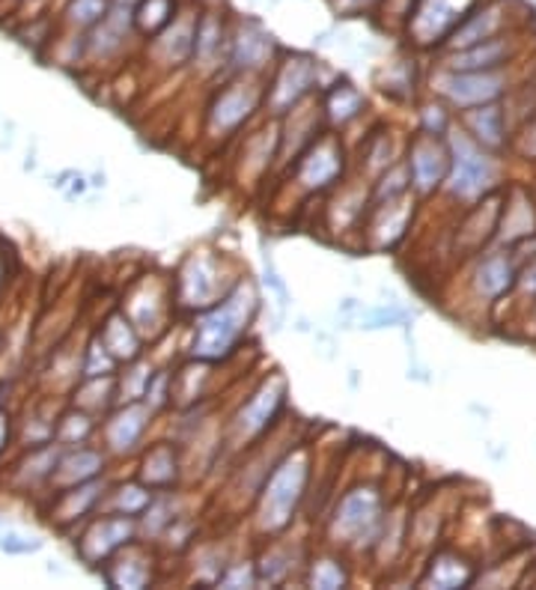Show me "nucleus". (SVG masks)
<instances>
[{
  "mask_svg": "<svg viewBox=\"0 0 536 590\" xmlns=\"http://www.w3.org/2000/svg\"><path fill=\"white\" fill-rule=\"evenodd\" d=\"M510 54H513V42L501 40V36L477 42V45L454 52L450 73H489V69H501Z\"/></svg>",
  "mask_w": 536,
  "mask_h": 590,
  "instance_id": "obj_17",
  "label": "nucleus"
},
{
  "mask_svg": "<svg viewBox=\"0 0 536 590\" xmlns=\"http://www.w3.org/2000/svg\"><path fill=\"white\" fill-rule=\"evenodd\" d=\"M313 84H316V63L310 60V57H292V60H287L280 66L278 78H275V90L268 96L271 111L275 114L289 111Z\"/></svg>",
  "mask_w": 536,
  "mask_h": 590,
  "instance_id": "obj_10",
  "label": "nucleus"
},
{
  "mask_svg": "<svg viewBox=\"0 0 536 590\" xmlns=\"http://www.w3.org/2000/svg\"><path fill=\"white\" fill-rule=\"evenodd\" d=\"M238 581H245V585H254V572L245 570V567H236V570L230 572V576H221V585H224V588H236Z\"/></svg>",
  "mask_w": 536,
  "mask_h": 590,
  "instance_id": "obj_40",
  "label": "nucleus"
},
{
  "mask_svg": "<svg viewBox=\"0 0 536 590\" xmlns=\"http://www.w3.org/2000/svg\"><path fill=\"white\" fill-rule=\"evenodd\" d=\"M450 149H454V177H450V191L456 197H480L485 188L495 182V165L492 158L485 156L483 149H477L468 137H454L450 141Z\"/></svg>",
  "mask_w": 536,
  "mask_h": 590,
  "instance_id": "obj_5",
  "label": "nucleus"
},
{
  "mask_svg": "<svg viewBox=\"0 0 536 590\" xmlns=\"http://www.w3.org/2000/svg\"><path fill=\"white\" fill-rule=\"evenodd\" d=\"M194 33H197V15H182L167 24L165 31L155 40V52L165 54L170 66H182L186 60L194 57Z\"/></svg>",
  "mask_w": 536,
  "mask_h": 590,
  "instance_id": "obj_21",
  "label": "nucleus"
},
{
  "mask_svg": "<svg viewBox=\"0 0 536 590\" xmlns=\"http://www.w3.org/2000/svg\"><path fill=\"white\" fill-rule=\"evenodd\" d=\"M60 454H63V445H57V442H52V445H42V447H27L24 459H21L19 466H15V471H12L15 487H19L21 492H36L40 487H48Z\"/></svg>",
  "mask_w": 536,
  "mask_h": 590,
  "instance_id": "obj_14",
  "label": "nucleus"
},
{
  "mask_svg": "<svg viewBox=\"0 0 536 590\" xmlns=\"http://www.w3.org/2000/svg\"><path fill=\"white\" fill-rule=\"evenodd\" d=\"M283 403V382H271L263 385V391L254 393V400H250L242 412L236 414V433L242 438H250V435L263 433L268 426V421L275 418V412Z\"/></svg>",
  "mask_w": 536,
  "mask_h": 590,
  "instance_id": "obj_18",
  "label": "nucleus"
},
{
  "mask_svg": "<svg viewBox=\"0 0 536 590\" xmlns=\"http://www.w3.org/2000/svg\"><path fill=\"white\" fill-rule=\"evenodd\" d=\"M176 19V0H141L134 7V31L158 36Z\"/></svg>",
  "mask_w": 536,
  "mask_h": 590,
  "instance_id": "obj_25",
  "label": "nucleus"
},
{
  "mask_svg": "<svg viewBox=\"0 0 536 590\" xmlns=\"http://www.w3.org/2000/svg\"><path fill=\"white\" fill-rule=\"evenodd\" d=\"M104 487L96 480H87V483H78V487L60 489L54 492V504H52V522L57 525H75L81 522L96 510V504L102 501Z\"/></svg>",
  "mask_w": 536,
  "mask_h": 590,
  "instance_id": "obj_13",
  "label": "nucleus"
},
{
  "mask_svg": "<svg viewBox=\"0 0 536 590\" xmlns=\"http://www.w3.org/2000/svg\"><path fill=\"white\" fill-rule=\"evenodd\" d=\"M149 418H153V409L146 403H125L116 414H111V421L104 424V447L111 454H132L134 447L141 445L146 426H149Z\"/></svg>",
  "mask_w": 536,
  "mask_h": 590,
  "instance_id": "obj_8",
  "label": "nucleus"
},
{
  "mask_svg": "<svg viewBox=\"0 0 536 590\" xmlns=\"http://www.w3.org/2000/svg\"><path fill=\"white\" fill-rule=\"evenodd\" d=\"M382 519V501L372 489H351L343 498L337 516H334V537L337 543H361L364 537H372Z\"/></svg>",
  "mask_w": 536,
  "mask_h": 590,
  "instance_id": "obj_4",
  "label": "nucleus"
},
{
  "mask_svg": "<svg viewBox=\"0 0 536 590\" xmlns=\"http://www.w3.org/2000/svg\"><path fill=\"white\" fill-rule=\"evenodd\" d=\"M254 108H257V90L248 84H233L212 108V125L217 132H233L248 120Z\"/></svg>",
  "mask_w": 536,
  "mask_h": 590,
  "instance_id": "obj_19",
  "label": "nucleus"
},
{
  "mask_svg": "<svg viewBox=\"0 0 536 590\" xmlns=\"http://www.w3.org/2000/svg\"><path fill=\"white\" fill-rule=\"evenodd\" d=\"M104 471V454L96 450V447H63L60 459H57V468H54L52 483L48 487L54 492L60 489L78 487V483H87V480H96V477Z\"/></svg>",
  "mask_w": 536,
  "mask_h": 590,
  "instance_id": "obj_11",
  "label": "nucleus"
},
{
  "mask_svg": "<svg viewBox=\"0 0 536 590\" xmlns=\"http://www.w3.org/2000/svg\"><path fill=\"white\" fill-rule=\"evenodd\" d=\"M230 63L236 69H259L263 63L271 57L275 52V42H271V33H266L254 21H245L238 24L236 33L227 40Z\"/></svg>",
  "mask_w": 536,
  "mask_h": 590,
  "instance_id": "obj_12",
  "label": "nucleus"
},
{
  "mask_svg": "<svg viewBox=\"0 0 536 590\" xmlns=\"http://www.w3.org/2000/svg\"><path fill=\"white\" fill-rule=\"evenodd\" d=\"M474 10V0H414L409 12V36L417 45H442L459 27V21Z\"/></svg>",
  "mask_w": 536,
  "mask_h": 590,
  "instance_id": "obj_3",
  "label": "nucleus"
},
{
  "mask_svg": "<svg viewBox=\"0 0 536 590\" xmlns=\"http://www.w3.org/2000/svg\"><path fill=\"white\" fill-rule=\"evenodd\" d=\"M501 87H504V78L498 75V69H489V73H450L442 81L444 96L459 108L489 104L501 96Z\"/></svg>",
  "mask_w": 536,
  "mask_h": 590,
  "instance_id": "obj_7",
  "label": "nucleus"
},
{
  "mask_svg": "<svg viewBox=\"0 0 536 590\" xmlns=\"http://www.w3.org/2000/svg\"><path fill=\"white\" fill-rule=\"evenodd\" d=\"M412 179L414 188L423 191V194H429L433 188L442 186V179L447 177V170H450V156H447V149L442 144H435V141H417L412 149Z\"/></svg>",
  "mask_w": 536,
  "mask_h": 590,
  "instance_id": "obj_15",
  "label": "nucleus"
},
{
  "mask_svg": "<svg viewBox=\"0 0 536 590\" xmlns=\"http://www.w3.org/2000/svg\"><path fill=\"white\" fill-rule=\"evenodd\" d=\"M313 588H343L346 585V572L337 560H316L313 572H310Z\"/></svg>",
  "mask_w": 536,
  "mask_h": 590,
  "instance_id": "obj_35",
  "label": "nucleus"
},
{
  "mask_svg": "<svg viewBox=\"0 0 536 590\" xmlns=\"http://www.w3.org/2000/svg\"><path fill=\"white\" fill-rule=\"evenodd\" d=\"M522 283H525V290L536 292V263H534V266H531V269L525 271V280H522Z\"/></svg>",
  "mask_w": 536,
  "mask_h": 590,
  "instance_id": "obj_41",
  "label": "nucleus"
},
{
  "mask_svg": "<svg viewBox=\"0 0 536 590\" xmlns=\"http://www.w3.org/2000/svg\"><path fill=\"white\" fill-rule=\"evenodd\" d=\"M134 539V516H104L90 525V531L83 534L78 543V555H81L90 567L99 560H108L114 552H120L125 543Z\"/></svg>",
  "mask_w": 536,
  "mask_h": 590,
  "instance_id": "obj_6",
  "label": "nucleus"
},
{
  "mask_svg": "<svg viewBox=\"0 0 536 590\" xmlns=\"http://www.w3.org/2000/svg\"><path fill=\"white\" fill-rule=\"evenodd\" d=\"M423 120H426V135L429 137H438L447 129V116H444L442 108H426Z\"/></svg>",
  "mask_w": 536,
  "mask_h": 590,
  "instance_id": "obj_38",
  "label": "nucleus"
},
{
  "mask_svg": "<svg viewBox=\"0 0 536 590\" xmlns=\"http://www.w3.org/2000/svg\"><path fill=\"white\" fill-rule=\"evenodd\" d=\"M0 283H3V266H0Z\"/></svg>",
  "mask_w": 536,
  "mask_h": 590,
  "instance_id": "obj_43",
  "label": "nucleus"
},
{
  "mask_svg": "<svg viewBox=\"0 0 536 590\" xmlns=\"http://www.w3.org/2000/svg\"><path fill=\"white\" fill-rule=\"evenodd\" d=\"M0 341H3V332H0Z\"/></svg>",
  "mask_w": 536,
  "mask_h": 590,
  "instance_id": "obj_44",
  "label": "nucleus"
},
{
  "mask_svg": "<svg viewBox=\"0 0 536 590\" xmlns=\"http://www.w3.org/2000/svg\"><path fill=\"white\" fill-rule=\"evenodd\" d=\"M111 3H114V7H129V10H134L141 0H111Z\"/></svg>",
  "mask_w": 536,
  "mask_h": 590,
  "instance_id": "obj_42",
  "label": "nucleus"
},
{
  "mask_svg": "<svg viewBox=\"0 0 536 590\" xmlns=\"http://www.w3.org/2000/svg\"><path fill=\"white\" fill-rule=\"evenodd\" d=\"M111 7H114L111 0H66L63 24L75 33H90L96 24H102Z\"/></svg>",
  "mask_w": 536,
  "mask_h": 590,
  "instance_id": "obj_24",
  "label": "nucleus"
},
{
  "mask_svg": "<svg viewBox=\"0 0 536 590\" xmlns=\"http://www.w3.org/2000/svg\"><path fill=\"white\" fill-rule=\"evenodd\" d=\"M254 311H257V296H254L248 283H238L227 299L197 322L194 346H191L194 358L217 361V358L233 353V346L248 329Z\"/></svg>",
  "mask_w": 536,
  "mask_h": 590,
  "instance_id": "obj_1",
  "label": "nucleus"
},
{
  "mask_svg": "<svg viewBox=\"0 0 536 590\" xmlns=\"http://www.w3.org/2000/svg\"><path fill=\"white\" fill-rule=\"evenodd\" d=\"M340 170H343L340 146L334 144V141H322V144H316L313 149H310L308 156L301 158L299 179L304 188L320 191V188L331 186Z\"/></svg>",
  "mask_w": 536,
  "mask_h": 590,
  "instance_id": "obj_16",
  "label": "nucleus"
},
{
  "mask_svg": "<svg viewBox=\"0 0 536 590\" xmlns=\"http://www.w3.org/2000/svg\"><path fill=\"white\" fill-rule=\"evenodd\" d=\"M182 301L188 308H206L217 292V269L209 257H194L182 271Z\"/></svg>",
  "mask_w": 536,
  "mask_h": 590,
  "instance_id": "obj_20",
  "label": "nucleus"
},
{
  "mask_svg": "<svg viewBox=\"0 0 536 590\" xmlns=\"http://www.w3.org/2000/svg\"><path fill=\"white\" fill-rule=\"evenodd\" d=\"M146 579H149V567L144 560H120L108 576V585H114V588H144Z\"/></svg>",
  "mask_w": 536,
  "mask_h": 590,
  "instance_id": "obj_32",
  "label": "nucleus"
},
{
  "mask_svg": "<svg viewBox=\"0 0 536 590\" xmlns=\"http://www.w3.org/2000/svg\"><path fill=\"white\" fill-rule=\"evenodd\" d=\"M116 370V358L108 349L104 343L96 337L90 341V346L83 349L81 358V379H99V376H114Z\"/></svg>",
  "mask_w": 536,
  "mask_h": 590,
  "instance_id": "obj_30",
  "label": "nucleus"
},
{
  "mask_svg": "<svg viewBox=\"0 0 536 590\" xmlns=\"http://www.w3.org/2000/svg\"><path fill=\"white\" fill-rule=\"evenodd\" d=\"M93 433V418L90 412H83V409H72V412H66L57 421V430H54V442L63 447H75L83 445L87 438Z\"/></svg>",
  "mask_w": 536,
  "mask_h": 590,
  "instance_id": "obj_27",
  "label": "nucleus"
},
{
  "mask_svg": "<svg viewBox=\"0 0 536 590\" xmlns=\"http://www.w3.org/2000/svg\"><path fill=\"white\" fill-rule=\"evenodd\" d=\"M504 15H506V3L504 0H492V3H483V7H474L468 12L459 27L450 33V40L444 42L447 48H468V45H477V42L495 40L501 27H504Z\"/></svg>",
  "mask_w": 536,
  "mask_h": 590,
  "instance_id": "obj_9",
  "label": "nucleus"
},
{
  "mask_svg": "<svg viewBox=\"0 0 536 590\" xmlns=\"http://www.w3.org/2000/svg\"><path fill=\"white\" fill-rule=\"evenodd\" d=\"M10 435H12V414L0 405V456L7 454V447H10Z\"/></svg>",
  "mask_w": 536,
  "mask_h": 590,
  "instance_id": "obj_39",
  "label": "nucleus"
},
{
  "mask_svg": "<svg viewBox=\"0 0 536 590\" xmlns=\"http://www.w3.org/2000/svg\"><path fill=\"white\" fill-rule=\"evenodd\" d=\"M429 579H433L435 588H459V585H465V581L471 579V576L465 572L462 560L442 558L438 564H433V570H429Z\"/></svg>",
  "mask_w": 536,
  "mask_h": 590,
  "instance_id": "obj_34",
  "label": "nucleus"
},
{
  "mask_svg": "<svg viewBox=\"0 0 536 590\" xmlns=\"http://www.w3.org/2000/svg\"><path fill=\"white\" fill-rule=\"evenodd\" d=\"M405 320V313L397 311V308H382V311H372L367 316H361L364 329H384V325H393V322Z\"/></svg>",
  "mask_w": 536,
  "mask_h": 590,
  "instance_id": "obj_37",
  "label": "nucleus"
},
{
  "mask_svg": "<svg viewBox=\"0 0 536 590\" xmlns=\"http://www.w3.org/2000/svg\"><path fill=\"white\" fill-rule=\"evenodd\" d=\"M227 45L224 36V19L221 12H200L197 15V33H194V57L197 60H212L221 48Z\"/></svg>",
  "mask_w": 536,
  "mask_h": 590,
  "instance_id": "obj_23",
  "label": "nucleus"
},
{
  "mask_svg": "<svg viewBox=\"0 0 536 590\" xmlns=\"http://www.w3.org/2000/svg\"><path fill=\"white\" fill-rule=\"evenodd\" d=\"M116 510L123 513V516H137V513H144L153 504V492L149 487H123L116 489Z\"/></svg>",
  "mask_w": 536,
  "mask_h": 590,
  "instance_id": "obj_33",
  "label": "nucleus"
},
{
  "mask_svg": "<svg viewBox=\"0 0 536 590\" xmlns=\"http://www.w3.org/2000/svg\"><path fill=\"white\" fill-rule=\"evenodd\" d=\"M468 123L474 129V135L483 141L485 146H501L504 144V120L495 104H480L474 108V114L468 116Z\"/></svg>",
  "mask_w": 536,
  "mask_h": 590,
  "instance_id": "obj_29",
  "label": "nucleus"
},
{
  "mask_svg": "<svg viewBox=\"0 0 536 590\" xmlns=\"http://www.w3.org/2000/svg\"><path fill=\"white\" fill-rule=\"evenodd\" d=\"M99 341L104 343V349L114 355L116 361H134L141 353V341L137 332L132 329V322L125 320V313H114L111 320L104 322Z\"/></svg>",
  "mask_w": 536,
  "mask_h": 590,
  "instance_id": "obj_22",
  "label": "nucleus"
},
{
  "mask_svg": "<svg viewBox=\"0 0 536 590\" xmlns=\"http://www.w3.org/2000/svg\"><path fill=\"white\" fill-rule=\"evenodd\" d=\"M513 278H516V271H513V263L506 257H489L477 271V290L489 296V299H498V296H504L510 287H513Z\"/></svg>",
  "mask_w": 536,
  "mask_h": 590,
  "instance_id": "obj_26",
  "label": "nucleus"
},
{
  "mask_svg": "<svg viewBox=\"0 0 536 590\" xmlns=\"http://www.w3.org/2000/svg\"><path fill=\"white\" fill-rule=\"evenodd\" d=\"M176 477V459L170 454V447H155L153 454L146 456L144 471H141V480H144L149 489H165L174 483Z\"/></svg>",
  "mask_w": 536,
  "mask_h": 590,
  "instance_id": "obj_28",
  "label": "nucleus"
},
{
  "mask_svg": "<svg viewBox=\"0 0 536 590\" xmlns=\"http://www.w3.org/2000/svg\"><path fill=\"white\" fill-rule=\"evenodd\" d=\"M308 456H287L271 477H268L263 498H259V525L266 531L287 528L292 522V513L299 508L304 487H308Z\"/></svg>",
  "mask_w": 536,
  "mask_h": 590,
  "instance_id": "obj_2",
  "label": "nucleus"
},
{
  "mask_svg": "<svg viewBox=\"0 0 536 590\" xmlns=\"http://www.w3.org/2000/svg\"><path fill=\"white\" fill-rule=\"evenodd\" d=\"M361 111V96L349 84H337V90L331 93L328 99V114L337 120V123H349L351 116H358Z\"/></svg>",
  "mask_w": 536,
  "mask_h": 590,
  "instance_id": "obj_31",
  "label": "nucleus"
},
{
  "mask_svg": "<svg viewBox=\"0 0 536 590\" xmlns=\"http://www.w3.org/2000/svg\"><path fill=\"white\" fill-rule=\"evenodd\" d=\"M0 549L7 555H31V552H40L42 543L33 537H19V534H7L0 539Z\"/></svg>",
  "mask_w": 536,
  "mask_h": 590,
  "instance_id": "obj_36",
  "label": "nucleus"
}]
</instances>
